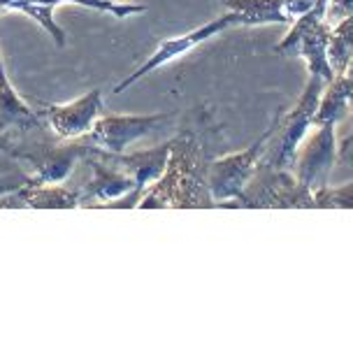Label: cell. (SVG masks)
<instances>
[{"instance_id": "obj_18", "label": "cell", "mask_w": 353, "mask_h": 353, "mask_svg": "<svg viewBox=\"0 0 353 353\" xmlns=\"http://www.w3.org/2000/svg\"><path fill=\"white\" fill-rule=\"evenodd\" d=\"M351 191L353 184L346 181V184L332 188V186H321L319 191L312 193V203L319 210H325V207H339V210H349L351 207Z\"/></svg>"}, {"instance_id": "obj_2", "label": "cell", "mask_w": 353, "mask_h": 353, "mask_svg": "<svg viewBox=\"0 0 353 353\" xmlns=\"http://www.w3.org/2000/svg\"><path fill=\"white\" fill-rule=\"evenodd\" d=\"M323 86H325L323 79L309 74V81H307L305 91H302L298 105H295L291 112H286V114L274 117V121H272L274 128L268 140V147H265L261 165L274 168V170L293 168L295 154H298V144L302 142V137L307 135L309 125L314 123V112H316Z\"/></svg>"}, {"instance_id": "obj_5", "label": "cell", "mask_w": 353, "mask_h": 353, "mask_svg": "<svg viewBox=\"0 0 353 353\" xmlns=\"http://www.w3.org/2000/svg\"><path fill=\"white\" fill-rule=\"evenodd\" d=\"M235 26H244V19H242V14H239V12L228 10L225 14H221V17H216V19H212L210 23H205V26H200V28L191 30V33L179 35V37H168V40H163V42L159 44V47H156V52L151 54L149 59L144 61L135 72L128 74V77H125V79L121 81V84H117V86H114V91H112V93H123L128 86L137 84L140 79L147 77L149 72L159 70V68H163L165 63L174 61V59H179L181 54L191 52V49H193V47H198L200 42L210 40V37L219 35V33H223V30H228V28H235Z\"/></svg>"}, {"instance_id": "obj_4", "label": "cell", "mask_w": 353, "mask_h": 353, "mask_svg": "<svg viewBox=\"0 0 353 353\" xmlns=\"http://www.w3.org/2000/svg\"><path fill=\"white\" fill-rule=\"evenodd\" d=\"M232 207H281V210H291V207H314L312 193L300 184L288 170H274L265 168L258 163L254 176L244 191L237 195Z\"/></svg>"}, {"instance_id": "obj_6", "label": "cell", "mask_w": 353, "mask_h": 353, "mask_svg": "<svg viewBox=\"0 0 353 353\" xmlns=\"http://www.w3.org/2000/svg\"><path fill=\"white\" fill-rule=\"evenodd\" d=\"M176 114H100L84 140L93 147L110 151V154H123L132 142L147 137L149 132L159 130L161 125L174 121Z\"/></svg>"}, {"instance_id": "obj_10", "label": "cell", "mask_w": 353, "mask_h": 353, "mask_svg": "<svg viewBox=\"0 0 353 353\" xmlns=\"http://www.w3.org/2000/svg\"><path fill=\"white\" fill-rule=\"evenodd\" d=\"M174 142H176V137L159 144V147H154V149L132 151V154H125L123 151V154H119V161H121V165L130 172L132 181H135V191L140 193V198H142V193L163 174L170 154H172V149H174Z\"/></svg>"}, {"instance_id": "obj_8", "label": "cell", "mask_w": 353, "mask_h": 353, "mask_svg": "<svg viewBox=\"0 0 353 353\" xmlns=\"http://www.w3.org/2000/svg\"><path fill=\"white\" fill-rule=\"evenodd\" d=\"M316 132L307 140L300 154H295L293 165L298 170L295 179L307 188L309 193L319 191L327 184L332 168L337 163V140H335V123L316 125Z\"/></svg>"}, {"instance_id": "obj_17", "label": "cell", "mask_w": 353, "mask_h": 353, "mask_svg": "<svg viewBox=\"0 0 353 353\" xmlns=\"http://www.w3.org/2000/svg\"><path fill=\"white\" fill-rule=\"evenodd\" d=\"M35 179L30 174V170L23 165L21 161H17L14 156L0 151V198L10 195L14 191H21L26 186H33Z\"/></svg>"}, {"instance_id": "obj_20", "label": "cell", "mask_w": 353, "mask_h": 353, "mask_svg": "<svg viewBox=\"0 0 353 353\" xmlns=\"http://www.w3.org/2000/svg\"><path fill=\"white\" fill-rule=\"evenodd\" d=\"M314 3H316V0H281L283 12H286V17L291 19V21L293 19H298L300 14H305Z\"/></svg>"}, {"instance_id": "obj_21", "label": "cell", "mask_w": 353, "mask_h": 353, "mask_svg": "<svg viewBox=\"0 0 353 353\" xmlns=\"http://www.w3.org/2000/svg\"><path fill=\"white\" fill-rule=\"evenodd\" d=\"M0 151H3V149H0Z\"/></svg>"}, {"instance_id": "obj_14", "label": "cell", "mask_w": 353, "mask_h": 353, "mask_svg": "<svg viewBox=\"0 0 353 353\" xmlns=\"http://www.w3.org/2000/svg\"><path fill=\"white\" fill-rule=\"evenodd\" d=\"M330 28H332L330 23L323 21V23H319V26H314L312 30H307V33L300 37L298 47H295V54H293V56H300V59L307 63L309 74L321 77L325 84L335 79V74H332L330 65H327V59H325V44H327V35H330Z\"/></svg>"}, {"instance_id": "obj_11", "label": "cell", "mask_w": 353, "mask_h": 353, "mask_svg": "<svg viewBox=\"0 0 353 353\" xmlns=\"http://www.w3.org/2000/svg\"><path fill=\"white\" fill-rule=\"evenodd\" d=\"M42 123L40 114L14 91L0 59V135H12Z\"/></svg>"}, {"instance_id": "obj_15", "label": "cell", "mask_w": 353, "mask_h": 353, "mask_svg": "<svg viewBox=\"0 0 353 353\" xmlns=\"http://www.w3.org/2000/svg\"><path fill=\"white\" fill-rule=\"evenodd\" d=\"M353 14L342 19L339 23L330 28V35H327V44H325V59L327 65H330L332 74H344L351 70V54H353Z\"/></svg>"}, {"instance_id": "obj_1", "label": "cell", "mask_w": 353, "mask_h": 353, "mask_svg": "<svg viewBox=\"0 0 353 353\" xmlns=\"http://www.w3.org/2000/svg\"><path fill=\"white\" fill-rule=\"evenodd\" d=\"M207 165L210 161L203 159L198 135L181 130L163 174L142 193L137 207H214L205 179Z\"/></svg>"}, {"instance_id": "obj_9", "label": "cell", "mask_w": 353, "mask_h": 353, "mask_svg": "<svg viewBox=\"0 0 353 353\" xmlns=\"http://www.w3.org/2000/svg\"><path fill=\"white\" fill-rule=\"evenodd\" d=\"M61 3H74V5H84L88 10L110 12V14H114L117 19H125L130 14H142V12H147L144 5L114 3V0H12L8 8L26 12L28 17H33L35 21L54 37V42L59 44V47H65V30H63L54 19V8Z\"/></svg>"}, {"instance_id": "obj_7", "label": "cell", "mask_w": 353, "mask_h": 353, "mask_svg": "<svg viewBox=\"0 0 353 353\" xmlns=\"http://www.w3.org/2000/svg\"><path fill=\"white\" fill-rule=\"evenodd\" d=\"M42 112H37L49 130L61 140H77L84 137L96 119L103 114V91L93 88L86 96H81L65 105H47L37 103Z\"/></svg>"}, {"instance_id": "obj_12", "label": "cell", "mask_w": 353, "mask_h": 353, "mask_svg": "<svg viewBox=\"0 0 353 353\" xmlns=\"http://www.w3.org/2000/svg\"><path fill=\"white\" fill-rule=\"evenodd\" d=\"M3 207H30V210H72L79 207V198L74 188L56 184H33L21 191L3 195Z\"/></svg>"}, {"instance_id": "obj_3", "label": "cell", "mask_w": 353, "mask_h": 353, "mask_svg": "<svg viewBox=\"0 0 353 353\" xmlns=\"http://www.w3.org/2000/svg\"><path fill=\"white\" fill-rule=\"evenodd\" d=\"M272 128L274 123H270V128L249 149L210 161L205 179H207V191H210L212 203H228V207H232L237 195L244 191V186L254 176L258 163H261L265 154V147H268L270 135H272Z\"/></svg>"}, {"instance_id": "obj_13", "label": "cell", "mask_w": 353, "mask_h": 353, "mask_svg": "<svg viewBox=\"0 0 353 353\" xmlns=\"http://www.w3.org/2000/svg\"><path fill=\"white\" fill-rule=\"evenodd\" d=\"M349 100H351V70L337 74L332 81H327L321 91L316 112H314L312 125L323 123H339L349 117Z\"/></svg>"}, {"instance_id": "obj_19", "label": "cell", "mask_w": 353, "mask_h": 353, "mask_svg": "<svg viewBox=\"0 0 353 353\" xmlns=\"http://www.w3.org/2000/svg\"><path fill=\"white\" fill-rule=\"evenodd\" d=\"M353 14V0H327V8H325V21L330 26H335L342 19Z\"/></svg>"}, {"instance_id": "obj_16", "label": "cell", "mask_w": 353, "mask_h": 353, "mask_svg": "<svg viewBox=\"0 0 353 353\" xmlns=\"http://www.w3.org/2000/svg\"><path fill=\"white\" fill-rule=\"evenodd\" d=\"M225 8L239 12L244 26H265V23H288L281 0H225Z\"/></svg>"}]
</instances>
